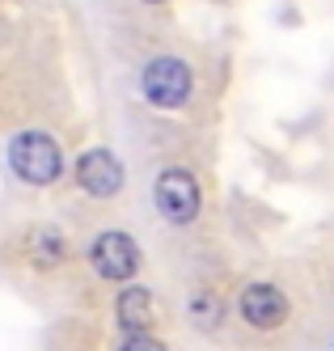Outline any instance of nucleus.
<instances>
[{
    "mask_svg": "<svg viewBox=\"0 0 334 351\" xmlns=\"http://www.w3.org/2000/svg\"><path fill=\"white\" fill-rule=\"evenodd\" d=\"M30 254H34V263H38V267L60 263V258H64V237H60V233H47V229L30 233Z\"/></svg>",
    "mask_w": 334,
    "mask_h": 351,
    "instance_id": "obj_8",
    "label": "nucleus"
},
{
    "mask_svg": "<svg viewBox=\"0 0 334 351\" xmlns=\"http://www.w3.org/2000/svg\"><path fill=\"white\" fill-rule=\"evenodd\" d=\"M123 351H165V347H161V343H152V339H140V335H136V339L127 343Z\"/></svg>",
    "mask_w": 334,
    "mask_h": 351,
    "instance_id": "obj_10",
    "label": "nucleus"
},
{
    "mask_svg": "<svg viewBox=\"0 0 334 351\" xmlns=\"http://www.w3.org/2000/svg\"><path fill=\"white\" fill-rule=\"evenodd\" d=\"M144 97H148L152 106H161V110L182 106L187 97H191V68L178 64V60H169V56L152 60L144 68Z\"/></svg>",
    "mask_w": 334,
    "mask_h": 351,
    "instance_id": "obj_2",
    "label": "nucleus"
},
{
    "mask_svg": "<svg viewBox=\"0 0 334 351\" xmlns=\"http://www.w3.org/2000/svg\"><path fill=\"white\" fill-rule=\"evenodd\" d=\"M89 263H93L97 275H106V280H132L140 271V245L127 233H102L89 250Z\"/></svg>",
    "mask_w": 334,
    "mask_h": 351,
    "instance_id": "obj_4",
    "label": "nucleus"
},
{
    "mask_svg": "<svg viewBox=\"0 0 334 351\" xmlns=\"http://www.w3.org/2000/svg\"><path fill=\"white\" fill-rule=\"evenodd\" d=\"M119 326L127 335H144L152 326V296H148V288H127L119 296Z\"/></svg>",
    "mask_w": 334,
    "mask_h": 351,
    "instance_id": "obj_7",
    "label": "nucleus"
},
{
    "mask_svg": "<svg viewBox=\"0 0 334 351\" xmlns=\"http://www.w3.org/2000/svg\"><path fill=\"white\" fill-rule=\"evenodd\" d=\"M9 161L17 169V178L25 182H34V186H51L64 173V153H60V144L43 136V132H21L13 136L9 144Z\"/></svg>",
    "mask_w": 334,
    "mask_h": 351,
    "instance_id": "obj_1",
    "label": "nucleus"
},
{
    "mask_svg": "<svg viewBox=\"0 0 334 351\" xmlns=\"http://www.w3.org/2000/svg\"><path fill=\"white\" fill-rule=\"evenodd\" d=\"M152 199H157V208L169 224H191L199 216V182L187 169H165L152 186Z\"/></svg>",
    "mask_w": 334,
    "mask_h": 351,
    "instance_id": "obj_3",
    "label": "nucleus"
},
{
    "mask_svg": "<svg viewBox=\"0 0 334 351\" xmlns=\"http://www.w3.org/2000/svg\"><path fill=\"white\" fill-rule=\"evenodd\" d=\"M152 5H161V0H152Z\"/></svg>",
    "mask_w": 334,
    "mask_h": 351,
    "instance_id": "obj_11",
    "label": "nucleus"
},
{
    "mask_svg": "<svg viewBox=\"0 0 334 351\" xmlns=\"http://www.w3.org/2000/svg\"><path fill=\"white\" fill-rule=\"evenodd\" d=\"M191 317H195V326L212 330V326H220V300H216L212 292H195V300H191Z\"/></svg>",
    "mask_w": 334,
    "mask_h": 351,
    "instance_id": "obj_9",
    "label": "nucleus"
},
{
    "mask_svg": "<svg viewBox=\"0 0 334 351\" xmlns=\"http://www.w3.org/2000/svg\"><path fill=\"white\" fill-rule=\"evenodd\" d=\"M241 317L250 326H259V330H275L288 317V300L275 284H250L241 292Z\"/></svg>",
    "mask_w": 334,
    "mask_h": 351,
    "instance_id": "obj_6",
    "label": "nucleus"
},
{
    "mask_svg": "<svg viewBox=\"0 0 334 351\" xmlns=\"http://www.w3.org/2000/svg\"><path fill=\"white\" fill-rule=\"evenodd\" d=\"M76 182H81V191H89L93 199H110L123 186V165H119L115 153H106V148H89V153L76 161Z\"/></svg>",
    "mask_w": 334,
    "mask_h": 351,
    "instance_id": "obj_5",
    "label": "nucleus"
}]
</instances>
